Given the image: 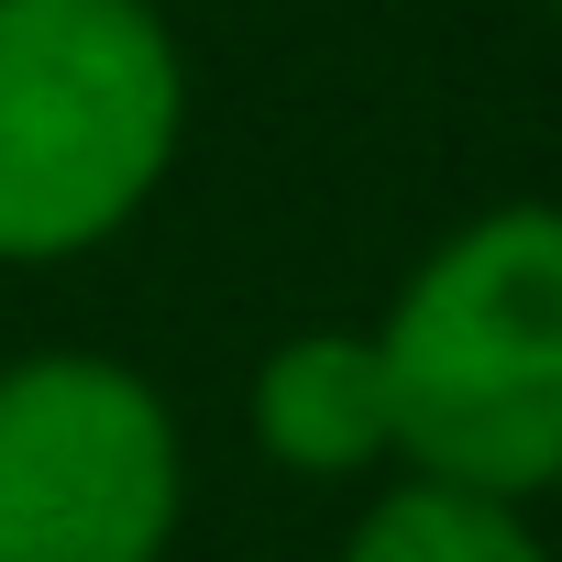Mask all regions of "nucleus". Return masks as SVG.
Masks as SVG:
<instances>
[{
  "mask_svg": "<svg viewBox=\"0 0 562 562\" xmlns=\"http://www.w3.org/2000/svg\"><path fill=\"white\" fill-rule=\"evenodd\" d=\"M397 463L485 496H562V199L452 221L375 310Z\"/></svg>",
  "mask_w": 562,
  "mask_h": 562,
  "instance_id": "f257e3e1",
  "label": "nucleus"
},
{
  "mask_svg": "<svg viewBox=\"0 0 562 562\" xmlns=\"http://www.w3.org/2000/svg\"><path fill=\"white\" fill-rule=\"evenodd\" d=\"M188 155V45L155 0H0V276L111 254Z\"/></svg>",
  "mask_w": 562,
  "mask_h": 562,
  "instance_id": "f03ea898",
  "label": "nucleus"
},
{
  "mask_svg": "<svg viewBox=\"0 0 562 562\" xmlns=\"http://www.w3.org/2000/svg\"><path fill=\"white\" fill-rule=\"evenodd\" d=\"M188 529L177 397L89 342L0 364V562H166Z\"/></svg>",
  "mask_w": 562,
  "mask_h": 562,
  "instance_id": "7ed1b4c3",
  "label": "nucleus"
},
{
  "mask_svg": "<svg viewBox=\"0 0 562 562\" xmlns=\"http://www.w3.org/2000/svg\"><path fill=\"white\" fill-rule=\"evenodd\" d=\"M243 430L276 474L299 485H375L397 474V386H386V342L375 321H310L254 364Z\"/></svg>",
  "mask_w": 562,
  "mask_h": 562,
  "instance_id": "20e7f679",
  "label": "nucleus"
},
{
  "mask_svg": "<svg viewBox=\"0 0 562 562\" xmlns=\"http://www.w3.org/2000/svg\"><path fill=\"white\" fill-rule=\"evenodd\" d=\"M331 562H562V551H551V529L518 496H485V485L397 463V474L364 485V507L342 518Z\"/></svg>",
  "mask_w": 562,
  "mask_h": 562,
  "instance_id": "39448f33",
  "label": "nucleus"
},
{
  "mask_svg": "<svg viewBox=\"0 0 562 562\" xmlns=\"http://www.w3.org/2000/svg\"><path fill=\"white\" fill-rule=\"evenodd\" d=\"M551 23H562V0H551Z\"/></svg>",
  "mask_w": 562,
  "mask_h": 562,
  "instance_id": "423d86ee",
  "label": "nucleus"
}]
</instances>
